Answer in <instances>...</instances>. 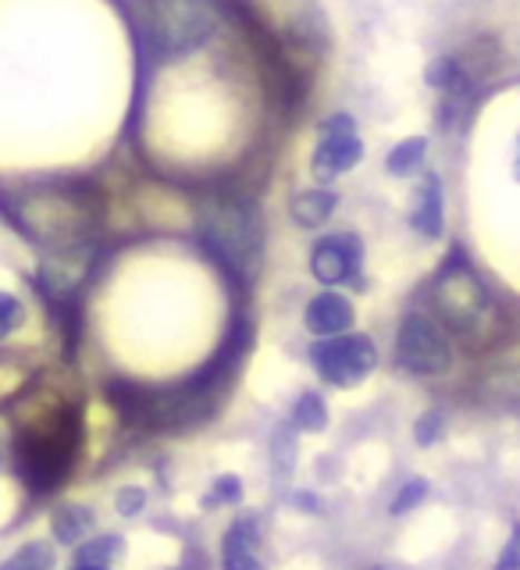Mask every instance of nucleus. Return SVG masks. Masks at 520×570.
Listing matches in <instances>:
<instances>
[{
	"mask_svg": "<svg viewBox=\"0 0 520 570\" xmlns=\"http://www.w3.org/2000/svg\"><path fill=\"white\" fill-rule=\"evenodd\" d=\"M243 499V481L236 474H222L204 495V507H225V503H239Z\"/></svg>",
	"mask_w": 520,
	"mask_h": 570,
	"instance_id": "20",
	"label": "nucleus"
},
{
	"mask_svg": "<svg viewBox=\"0 0 520 570\" xmlns=\"http://www.w3.org/2000/svg\"><path fill=\"white\" fill-rule=\"evenodd\" d=\"M94 528V513L86 507H61L53 513V539L65 542V546H76L82 542V534Z\"/></svg>",
	"mask_w": 520,
	"mask_h": 570,
	"instance_id": "15",
	"label": "nucleus"
},
{
	"mask_svg": "<svg viewBox=\"0 0 520 570\" xmlns=\"http://www.w3.org/2000/svg\"><path fill=\"white\" fill-rule=\"evenodd\" d=\"M410 225H414L424 239H442V232H445V200H442V178L439 175H428L424 183L418 186Z\"/></svg>",
	"mask_w": 520,
	"mask_h": 570,
	"instance_id": "11",
	"label": "nucleus"
},
{
	"mask_svg": "<svg viewBox=\"0 0 520 570\" xmlns=\"http://www.w3.org/2000/svg\"><path fill=\"white\" fill-rule=\"evenodd\" d=\"M339 207V193L335 189H303L290 200L293 225L300 228H317L332 218V210Z\"/></svg>",
	"mask_w": 520,
	"mask_h": 570,
	"instance_id": "12",
	"label": "nucleus"
},
{
	"mask_svg": "<svg viewBox=\"0 0 520 570\" xmlns=\"http://www.w3.org/2000/svg\"><path fill=\"white\" fill-rule=\"evenodd\" d=\"M200 243L228 275L254 282L264 267V214L246 193H210L196 214Z\"/></svg>",
	"mask_w": 520,
	"mask_h": 570,
	"instance_id": "1",
	"label": "nucleus"
},
{
	"mask_svg": "<svg viewBox=\"0 0 520 570\" xmlns=\"http://www.w3.org/2000/svg\"><path fill=\"white\" fill-rule=\"evenodd\" d=\"M435 314L439 325L453 335H481V328L489 325L492 317V296L481 285V278L471 272L468 264H460V257H453L442 267V275L435 278Z\"/></svg>",
	"mask_w": 520,
	"mask_h": 570,
	"instance_id": "3",
	"label": "nucleus"
},
{
	"mask_svg": "<svg viewBox=\"0 0 520 570\" xmlns=\"http://www.w3.org/2000/svg\"><path fill=\"white\" fill-rule=\"evenodd\" d=\"M222 29L214 0H154L147 18V40L157 58H189L204 50Z\"/></svg>",
	"mask_w": 520,
	"mask_h": 570,
	"instance_id": "2",
	"label": "nucleus"
},
{
	"mask_svg": "<svg viewBox=\"0 0 520 570\" xmlns=\"http://www.w3.org/2000/svg\"><path fill=\"white\" fill-rule=\"evenodd\" d=\"M353 303L343 296V293H317L311 303H307V311H303V325H307L311 335L317 338H328V335H343L353 328Z\"/></svg>",
	"mask_w": 520,
	"mask_h": 570,
	"instance_id": "9",
	"label": "nucleus"
},
{
	"mask_svg": "<svg viewBox=\"0 0 520 570\" xmlns=\"http://www.w3.org/2000/svg\"><path fill=\"white\" fill-rule=\"evenodd\" d=\"M396 364L406 374H418V379H439L453 367V346L450 335L439 325L435 317L424 314H406L400 321L396 332Z\"/></svg>",
	"mask_w": 520,
	"mask_h": 570,
	"instance_id": "5",
	"label": "nucleus"
},
{
	"mask_svg": "<svg viewBox=\"0 0 520 570\" xmlns=\"http://www.w3.org/2000/svg\"><path fill=\"white\" fill-rule=\"evenodd\" d=\"M53 563H58V557H53L50 546L29 542V546L18 549L11 560L0 563V570H53Z\"/></svg>",
	"mask_w": 520,
	"mask_h": 570,
	"instance_id": "19",
	"label": "nucleus"
},
{
	"mask_svg": "<svg viewBox=\"0 0 520 570\" xmlns=\"http://www.w3.org/2000/svg\"><path fill=\"white\" fill-rule=\"evenodd\" d=\"M485 396L499 406L520 410V364L517 367H499L489 374L485 382Z\"/></svg>",
	"mask_w": 520,
	"mask_h": 570,
	"instance_id": "16",
	"label": "nucleus"
},
{
	"mask_svg": "<svg viewBox=\"0 0 520 570\" xmlns=\"http://www.w3.org/2000/svg\"><path fill=\"white\" fill-rule=\"evenodd\" d=\"M22 303H18L11 293H0V338L11 335L18 325H22Z\"/></svg>",
	"mask_w": 520,
	"mask_h": 570,
	"instance_id": "22",
	"label": "nucleus"
},
{
	"mask_svg": "<svg viewBox=\"0 0 520 570\" xmlns=\"http://www.w3.org/2000/svg\"><path fill=\"white\" fill-rule=\"evenodd\" d=\"M496 570H520V521L510 531V542L503 549V557L496 560Z\"/></svg>",
	"mask_w": 520,
	"mask_h": 570,
	"instance_id": "24",
	"label": "nucleus"
},
{
	"mask_svg": "<svg viewBox=\"0 0 520 570\" xmlns=\"http://www.w3.org/2000/svg\"><path fill=\"white\" fill-rule=\"evenodd\" d=\"M222 567L225 570H264L257 517H239V521L228 528L225 549H222Z\"/></svg>",
	"mask_w": 520,
	"mask_h": 570,
	"instance_id": "10",
	"label": "nucleus"
},
{
	"mask_svg": "<svg viewBox=\"0 0 520 570\" xmlns=\"http://www.w3.org/2000/svg\"><path fill=\"white\" fill-rule=\"evenodd\" d=\"M364 160V139L356 132L350 115H328L321 121V139L311 157V171L317 183H332L335 175H346Z\"/></svg>",
	"mask_w": 520,
	"mask_h": 570,
	"instance_id": "7",
	"label": "nucleus"
},
{
	"mask_svg": "<svg viewBox=\"0 0 520 570\" xmlns=\"http://www.w3.org/2000/svg\"><path fill=\"white\" fill-rule=\"evenodd\" d=\"M311 364L328 385L350 389V385H361L374 371V364H379V350H374L367 335L343 332V335L317 338L311 346Z\"/></svg>",
	"mask_w": 520,
	"mask_h": 570,
	"instance_id": "6",
	"label": "nucleus"
},
{
	"mask_svg": "<svg viewBox=\"0 0 520 570\" xmlns=\"http://www.w3.org/2000/svg\"><path fill=\"white\" fill-rule=\"evenodd\" d=\"M424 82L439 89V94H450V97H460L463 89H468V71H463V65L457 58H435V61H428L424 68Z\"/></svg>",
	"mask_w": 520,
	"mask_h": 570,
	"instance_id": "13",
	"label": "nucleus"
},
{
	"mask_svg": "<svg viewBox=\"0 0 520 570\" xmlns=\"http://www.w3.org/2000/svg\"><path fill=\"white\" fill-rule=\"evenodd\" d=\"M439 428H442V417L435 414V410H432V414H424V417L418 421V442H421V445H432V442L439 439Z\"/></svg>",
	"mask_w": 520,
	"mask_h": 570,
	"instance_id": "25",
	"label": "nucleus"
},
{
	"mask_svg": "<svg viewBox=\"0 0 520 570\" xmlns=\"http://www.w3.org/2000/svg\"><path fill=\"white\" fill-rule=\"evenodd\" d=\"M143 503H147V492L136 489V485L121 489V492H118V499H115V507H118V513H121V517H136V513L143 510Z\"/></svg>",
	"mask_w": 520,
	"mask_h": 570,
	"instance_id": "23",
	"label": "nucleus"
},
{
	"mask_svg": "<svg viewBox=\"0 0 520 570\" xmlns=\"http://www.w3.org/2000/svg\"><path fill=\"white\" fill-rule=\"evenodd\" d=\"M121 552H125V542L118 539V534H100V539H89L76 552V560L89 563V567H107V563H115Z\"/></svg>",
	"mask_w": 520,
	"mask_h": 570,
	"instance_id": "17",
	"label": "nucleus"
},
{
	"mask_svg": "<svg viewBox=\"0 0 520 570\" xmlns=\"http://www.w3.org/2000/svg\"><path fill=\"white\" fill-rule=\"evenodd\" d=\"M424 157H428V139L424 136H410V139H400L396 147L389 150L385 168H389V175L406 178L410 171H418L424 165Z\"/></svg>",
	"mask_w": 520,
	"mask_h": 570,
	"instance_id": "14",
	"label": "nucleus"
},
{
	"mask_svg": "<svg viewBox=\"0 0 520 570\" xmlns=\"http://www.w3.org/2000/svg\"><path fill=\"white\" fill-rule=\"evenodd\" d=\"M79 450V421L61 414L43 432H29L18 445V468L32 492H50L71 471V456Z\"/></svg>",
	"mask_w": 520,
	"mask_h": 570,
	"instance_id": "4",
	"label": "nucleus"
},
{
	"mask_svg": "<svg viewBox=\"0 0 520 570\" xmlns=\"http://www.w3.org/2000/svg\"><path fill=\"white\" fill-rule=\"evenodd\" d=\"M76 570H104V567H89V563H79Z\"/></svg>",
	"mask_w": 520,
	"mask_h": 570,
	"instance_id": "26",
	"label": "nucleus"
},
{
	"mask_svg": "<svg viewBox=\"0 0 520 570\" xmlns=\"http://www.w3.org/2000/svg\"><path fill=\"white\" fill-rule=\"evenodd\" d=\"M517 147H520V136H517ZM517 178H520V157H517Z\"/></svg>",
	"mask_w": 520,
	"mask_h": 570,
	"instance_id": "27",
	"label": "nucleus"
},
{
	"mask_svg": "<svg viewBox=\"0 0 520 570\" xmlns=\"http://www.w3.org/2000/svg\"><path fill=\"white\" fill-rule=\"evenodd\" d=\"M364 264V243L356 232H332L321 236L311 249V275L321 285H343L361 275Z\"/></svg>",
	"mask_w": 520,
	"mask_h": 570,
	"instance_id": "8",
	"label": "nucleus"
},
{
	"mask_svg": "<svg viewBox=\"0 0 520 570\" xmlns=\"http://www.w3.org/2000/svg\"><path fill=\"white\" fill-rule=\"evenodd\" d=\"M424 495H428V481H424V478H414V481H406V485L400 489V495L392 499V507H389V510L400 517V513H406V510H414Z\"/></svg>",
	"mask_w": 520,
	"mask_h": 570,
	"instance_id": "21",
	"label": "nucleus"
},
{
	"mask_svg": "<svg viewBox=\"0 0 520 570\" xmlns=\"http://www.w3.org/2000/svg\"><path fill=\"white\" fill-rule=\"evenodd\" d=\"M293 421H296V428H303V432H321V428L328 424L325 400H321L317 392H303L293 406Z\"/></svg>",
	"mask_w": 520,
	"mask_h": 570,
	"instance_id": "18",
	"label": "nucleus"
}]
</instances>
